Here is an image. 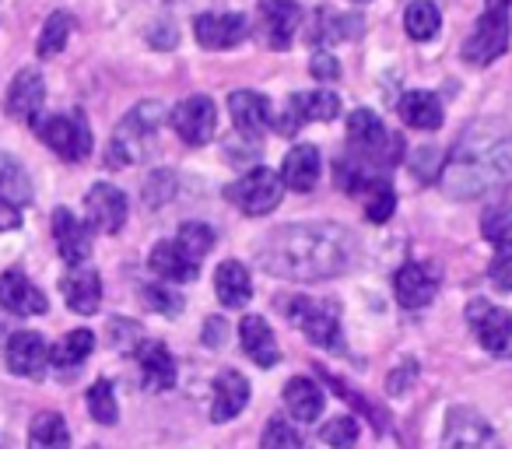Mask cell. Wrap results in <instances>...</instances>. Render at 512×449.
I'll return each mask as SVG.
<instances>
[{
  "label": "cell",
  "instance_id": "obj_46",
  "mask_svg": "<svg viewBox=\"0 0 512 449\" xmlns=\"http://www.w3.org/2000/svg\"><path fill=\"white\" fill-rule=\"evenodd\" d=\"M309 74H313L316 81H337L341 78V64H337V57H330L327 50H316L313 60H309Z\"/></svg>",
  "mask_w": 512,
  "mask_h": 449
},
{
  "label": "cell",
  "instance_id": "obj_36",
  "mask_svg": "<svg viewBox=\"0 0 512 449\" xmlns=\"http://www.w3.org/2000/svg\"><path fill=\"white\" fill-rule=\"evenodd\" d=\"M71 29H74V18L67 15V11H53V15L46 18L43 32H39V46H36L39 57L43 60L57 57V53L67 46V39H71Z\"/></svg>",
  "mask_w": 512,
  "mask_h": 449
},
{
  "label": "cell",
  "instance_id": "obj_7",
  "mask_svg": "<svg viewBox=\"0 0 512 449\" xmlns=\"http://www.w3.org/2000/svg\"><path fill=\"white\" fill-rule=\"evenodd\" d=\"M285 197V183H281V172L267 169V165H256L246 176H239L235 183L225 186V200L235 204L242 214H271L274 207Z\"/></svg>",
  "mask_w": 512,
  "mask_h": 449
},
{
  "label": "cell",
  "instance_id": "obj_48",
  "mask_svg": "<svg viewBox=\"0 0 512 449\" xmlns=\"http://www.w3.org/2000/svg\"><path fill=\"white\" fill-rule=\"evenodd\" d=\"M22 225V207L0 204V232H15Z\"/></svg>",
  "mask_w": 512,
  "mask_h": 449
},
{
  "label": "cell",
  "instance_id": "obj_27",
  "mask_svg": "<svg viewBox=\"0 0 512 449\" xmlns=\"http://www.w3.org/2000/svg\"><path fill=\"white\" fill-rule=\"evenodd\" d=\"M214 292H218L221 306L242 309L253 299V278H249V271L239 260H225V264L214 271Z\"/></svg>",
  "mask_w": 512,
  "mask_h": 449
},
{
  "label": "cell",
  "instance_id": "obj_55",
  "mask_svg": "<svg viewBox=\"0 0 512 449\" xmlns=\"http://www.w3.org/2000/svg\"><path fill=\"white\" fill-rule=\"evenodd\" d=\"M0 449H4V446H0Z\"/></svg>",
  "mask_w": 512,
  "mask_h": 449
},
{
  "label": "cell",
  "instance_id": "obj_34",
  "mask_svg": "<svg viewBox=\"0 0 512 449\" xmlns=\"http://www.w3.org/2000/svg\"><path fill=\"white\" fill-rule=\"evenodd\" d=\"M92 348H95L92 330H71V334L60 337V341L53 344L50 362L57 365V369H78V365L92 355Z\"/></svg>",
  "mask_w": 512,
  "mask_h": 449
},
{
  "label": "cell",
  "instance_id": "obj_41",
  "mask_svg": "<svg viewBox=\"0 0 512 449\" xmlns=\"http://www.w3.org/2000/svg\"><path fill=\"white\" fill-rule=\"evenodd\" d=\"M141 299H144V306L155 309V313H162V316H179V313H183V306H186L183 295L172 292L169 285H144Z\"/></svg>",
  "mask_w": 512,
  "mask_h": 449
},
{
  "label": "cell",
  "instance_id": "obj_23",
  "mask_svg": "<svg viewBox=\"0 0 512 449\" xmlns=\"http://www.w3.org/2000/svg\"><path fill=\"white\" fill-rule=\"evenodd\" d=\"M148 267L162 281H176V285H186V281H193L200 274V260H193L176 239H162V243L151 250Z\"/></svg>",
  "mask_w": 512,
  "mask_h": 449
},
{
  "label": "cell",
  "instance_id": "obj_1",
  "mask_svg": "<svg viewBox=\"0 0 512 449\" xmlns=\"http://www.w3.org/2000/svg\"><path fill=\"white\" fill-rule=\"evenodd\" d=\"M358 239L337 221H299L274 229L256 250V264L285 281H327L351 271Z\"/></svg>",
  "mask_w": 512,
  "mask_h": 449
},
{
  "label": "cell",
  "instance_id": "obj_10",
  "mask_svg": "<svg viewBox=\"0 0 512 449\" xmlns=\"http://www.w3.org/2000/svg\"><path fill=\"white\" fill-rule=\"evenodd\" d=\"M169 123L183 144L204 148L214 137V127H218V109H214V102L207 99V95H186L169 113Z\"/></svg>",
  "mask_w": 512,
  "mask_h": 449
},
{
  "label": "cell",
  "instance_id": "obj_25",
  "mask_svg": "<svg viewBox=\"0 0 512 449\" xmlns=\"http://www.w3.org/2000/svg\"><path fill=\"white\" fill-rule=\"evenodd\" d=\"M239 341H242V351H246L256 365H264V369L278 365L281 351H278V341H274L271 323H267L264 316H246V320L239 323Z\"/></svg>",
  "mask_w": 512,
  "mask_h": 449
},
{
  "label": "cell",
  "instance_id": "obj_40",
  "mask_svg": "<svg viewBox=\"0 0 512 449\" xmlns=\"http://www.w3.org/2000/svg\"><path fill=\"white\" fill-rule=\"evenodd\" d=\"M320 439L327 442L330 449H351L358 442V421L351 414H337L334 421L320 428Z\"/></svg>",
  "mask_w": 512,
  "mask_h": 449
},
{
  "label": "cell",
  "instance_id": "obj_18",
  "mask_svg": "<svg viewBox=\"0 0 512 449\" xmlns=\"http://www.w3.org/2000/svg\"><path fill=\"white\" fill-rule=\"evenodd\" d=\"M43 102H46L43 74L32 71V67L18 71L15 81H11V88H8V99H4V109H8V116H15V120H22V123H36Z\"/></svg>",
  "mask_w": 512,
  "mask_h": 449
},
{
  "label": "cell",
  "instance_id": "obj_45",
  "mask_svg": "<svg viewBox=\"0 0 512 449\" xmlns=\"http://www.w3.org/2000/svg\"><path fill=\"white\" fill-rule=\"evenodd\" d=\"M172 193H176V176H172V172H155V176L148 179V186H144V200H148L151 207H162Z\"/></svg>",
  "mask_w": 512,
  "mask_h": 449
},
{
  "label": "cell",
  "instance_id": "obj_9",
  "mask_svg": "<svg viewBox=\"0 0 512 449\" xmlns=\"http://www.w3.org/2000/svg\"><path fill=\"white\" fill-rule=\"evenodd\" d=\"M509 39H512L509 11H484L481 22L474 25V32L467 36V43H463L460 53H463L467 64L484 67L509 50Z\"/></svg>",
  "mask_w": 512,
  "mask_h": 449
},
{
  "label": "cell",
  "instance_id": "obj_28",
  "mask_svg": "<svg viewBox=\"0 0 512 449\" xmlns=\"http://www.w3.org/2000/svg\"><path fill=\"white\" fill-rule=\"evenodd\" d=\"M285 407L295 421H306L313 425L316 418L323 414V390L306 376H295L285 383Z\"/></svg>",
  "mask_w": 512,
  "mask_h": 449
},
{
  "label": "cell",
  "instance_id": "obj_31",
  "mask_svg": "<svg viewBox=\"0 0 512 449\" xmlns=\"http://www.w3.org/2000/svg\"><path fill=\"white\" fill-rule=\"evenodd\" d=\"M0 204L25 207L32 204V179L22 169V162L0 151Z\"/></svg>",
  "mask_w": 512,
  "mask_h": 449
},
{
  "label": "cell",
  "instance_id": "obj_39",
  "mask_svg": "<svg viewBox=\"0 0 512 449\" xmlns=\"http://www.w3.org/2000/svg\"><path fill=\"white\" fill-rule=\"evenodd\" d=\"M176 243L183 246L193 260H204L207 253L214 250V229L211 225H204V221H186L183 229H179Z\"/></svg>",
  "mask_w": 512,
  "mask_h": 449
},
{
  "label": "cell",
  "instance_id": "obj_14",
  "mask_svg": "<svg viewBox=\"0 0 512 449\" xmlns=\"http://www.w3.org/2000/svg\"><path fill=\"white\" fill-rule=\"evenodd\" d=\"M193 36L204 50H232L249 36L246 15H197L193 18Z\"/></svg>",
  "mask_w": 512,
  "mask_h": 449
},
{
  "label": "cell",
  "instance_id": "obj_11",
  "mask_svg": "<svg viewBox=\"0 0 512 449\" xmlns=\"http://www.w3.org/2000/svg\"><path fill=\"white\" fill-rule=\"evenodd\" d=\"M439 449H502L495 428L470 407H453L446 418V432H442Z\"/></svg>",
  "mask_w": 512,
  "mask_h": 449
},
{
  "label": "cell",
  "instance_id": "obj_33",
  "mask_svg": "<svg viewBox=\"0 0 512 449\" xmlns=\"http://www.w3.org/2000/svg\"><path fill=\"white\" fill-rule=\"evenodd\" d=\"M288 106L295 109V116H299L302 123L316 120V123H330L337 113H341V99H337L334 92H327V88H320V92H299L288 99Z\"/></svg>",
  "mask_w": 512,
  "mask_h": 449
},
{
  "label": "cell",
  "instance_id": "obj_3",
  "mask_svg": "<svg viewBox=\"0 0 512 449\" xmlns=\"http://www.w3.org/2000/svg\"><path fill=\"white\" fill-rule=\"evenodd\" d=\"M348 162H355L365 176L386 179V172L404 158V137L390 134L376 113L355 109L348 116Z\"/></svg>",
  "mask_w": 512,
  "mask_h": 449
},
{
  "label": "cell",
  "instance_id": "obj_12",
  "mask_svg": "<svg viewBox=\"0 0 512 449\" xmlns=\"http://www.w3.org/2000/svg\"><path fill=\"white\" fill-rule=\"evenodd\" d=\"M256 22H260V32H264L271 50H288L302 25V8L295 0H260Z\"/></svg>",
  "mask_w": 512,
  "mask_h": 449
},
{
  "label": "cell",
  "instance_id": "obj_16",
  "mask_svg": "<svg viewBox=\"0 0 512 449\" xmlns=\"http://www.w3.org/2000/svg\"><path fill=\"white\" fill-rule=\"evenodd\" d=\"M228 113H232L235 130L253 144L271 127V102L260 92H232L228 95Z\"/></svg>",
  "mask_w": 512,
  "mask_h": 449
},
{
  "label": "cell",
  "instance_id": "obj_17",
  "mask_svg": "<svg viewBox=\"0 0 512 449\" xmlns=\"http://www.w3.org/2000/svg\"><path fill=\"white\" fill-rule=\"evenodd\" d=\"M53 239H57L60 257H64L71 267H81L88 257H92V229H88L85 221L74 218L67 207H57V211H53Z\"/></svg>",
  "mask_w": 512,
  "mask_h": 449
},
{
  "label": "cell",
  "instance_id": "obj_6",
  "mask_svg": "<svg viewBox=\"0 0 512 449\" xmlns=\"http://www.w3.org/2000/svg\"><path fill=\"white\" fill-rule=\"evenodd\" d=\"M32 130L39 134V141L60 155L64 162H81V158L92 155V127H88L85 116L74 109V113H53L39 116L32 123Z\"/></svg>",
  "mask_w": 512,
  "mask_h": 449
},
{
  "label": "cell",
  "instance_id": "obj_20",
  "mask_svg": "<svg viewBox=\"0 0 512 449\" xmlns=\"http://www.w3.org/2000/svg\"><path fill=\"white\" fill-rule=\"evenodd\" d=\"M60 292H64L67 306L78 316H92L102 306V278L92 267H71V271L60 278Z\"/></svg>",
  "mask_w": 512,
  "mask_h": 449
},
{
  "label": "cell",
  "instance_id": "obj_21",
  "mask_svg": "<svg viewBox=\"0 0 512 449\" xmlns=\"http://www.w3.org/2000/svg\"><path fill=\"white\" fill-rule=\"evenodd\" d=\"M0 309L15 316H43L46 295L22 271H4L0 274Z\"/></svg>",
  "mask_w": 512,
  "mask_h": 449
},
{
  "label": "cell",
  "instance_id": "obj_19",
  "mask_svg": "<svg viewBox=\"0 0 512 449\" xmlns=\"http://www.w3.org/2000/svg\"><path fill=\"white\" fill-rule=\"evenodd\" d=\"M4 355H8V369L25 379H39L46 372V362H50V348H46L43 337L32 334V330L11 334V341L4 344Z\"/></svg>",
  "mask_w": 512,
  "mask_h": 449
},
{
  "label": "cell",
  "instance_id": "obj_2",
  "mask_svg": "<svg viewBox=\"0 0 512 449\" xmlns=\"http://www.w3.org/2000/svg\"><path fill=\"white\" fill-rule=\"evenodd\" d=\"M442 190L453 200H477L512 183V130L477 123L456 141L442 165Z\"/></svg>",
  "mask_w": 512,
  "mask_h": 449
},
{
  "label": "cell",
  "instance_id": "obj_51",
  "mask_svg": "<svg viewBox=\"0 0 512 449\" xmlns=\"http://www.w3.org/2000/svg\"><path fill=\"white\" fill-rule=\"evenodd\" d=\"M512 0H484V11H509Z\"/></svg>",
  "mask_w": 512,
  "mask_h": 449
},
{
  "label": "cell",
  "instance_id": "obj_30",
  "mask_svg": "<svg viewBox=\"0 0 512 449\" xmlns=\"http://www.w3.org/2000/svg\"><path fill=\"white\" fill-rule=\"evenodd\" d=\"M362 36V18L358 15H334V11H316L313 29H309V43L327 46L337 39H358Z\"/></svg>",
  "mask_w": 512,
  "mask_h": 449
},
{
  "label": "cell",
  "instance_id": "obj_43",
  "mask_svg": "<svg viewBox=\"0 0 512 449\" xmlns=\"http://www.w3.org/2000/svg\"><path fill=\"white\" fill-rule=\"evenodd\" d=\"M260 449H302V435L285 418H271L264 428V439H260Z\"/></svg>",
  "mask_w": 512,
  "mask_h": 449
},
{
  "label": "cell",
  "instance_id": "obj_44",
  "mask_svg": "<svg viewBox=\"0 0 512 449\" xmlns=\"http://www.w3.org/2000/svg\"><path fill=\"white\" fill-rule=\"evenodd\" d=\"M488 278H491V285H495V288L512 292V239H509V243L495 246V257H491V264H488Z\"/></svg>",
  "mask_w": 512,
  "mask_h": 449
},
{
  "label": "cell",
  "instance_id": "obj_4",
  "mask_svg": "<svg viewBox=\"0 0 512 449\" xmlns=\"http://www.w3.org/2000/svg\"><path fill=\"white\" fill-rule=\"evenodd\" d=\"M165 120H169V113H165V106L155 99L130 109L120 127H116L113 141H109V151H106L109 169H123V165L144 158V151L151 148V141H155L158 127H162Z\"/></svg>",
  "mask_w": 512,
  "mask_h": 449
},
{
  "label": "cell",
  "instance_id": "obj_32",
  "mask_svg": "<svg viewBox=\"0 0 512 449\" xmlns=\"http://www.w3.org/2000/svg\"><path fill=\"white\" fill-rule=\"evenodd\" d=\"M29 449H71V428L57 411H39L29 428Z\"/></svg>",
  "mask_w": 512,
  "mask_h": 449
},
{
  "label": "cell",
  "instance_id": "obj_35",
  "mask_svg": "<svg viewBox=\"0 0 512 449\" xmlns=\"http://www.w3.org/2000/svg\"><path fill=\"white\" fill-rule=\"evenodd\" d=\"M439 25H442V15H439V8H435L432 0H414L411 8H407V15H404V29H407V36H411L414 43H428V39H435Z\"/></svg>",
  "mask_w": 512,
  "mask_h": 449
},
{
  "label": "cell",
  "instance_id": "obj_49",
  "mask_svg": "<svg viewBox=\"0 0 512 449\" xmlns=\"http://www.w3.org/2000/svg\"><path fill=\"white\" fill-rule=\"evenodd\" d=\"M414 372H418V369H414V362H407L404 372H390V383H386V390H390V393H404L407 390V376H414Z\"/></svg>",
  "mask_w": 512,
  "mask_h": 449
},
{
  "label": "cell",
  "instance_id": "obj_24",
  "mask_svg": "<svg viewBox=\"0 0 512 449\" xmlns=\"http://www.w3.org/2000/svg\"><path fill=\"white\" fill-rule=\"evenodd\" d=\"M249 404V383L242 372L225 369L214 376V400H211V421H232L242 407Z\"/></svg>",
  "mask_w": 512,
  "mask_h": 449
},
{
  "label": "cell",
  "instance_id": "obj_54",
  "mask_svg": "<svg viewBox=\"0 0 512 449\" xmlns=\"http://www.w3.org/2000/svg\"><path fill=\"white\" fill-rule=\"evenodd\" d=\"M95 449H99V446H95Z\"/></svg>",
  "mask_w": 512,
  "mask_h": 449
},
{
  "label": "cell",
  "instance_id": "obj_15",
  "mask_svg": "<svg viewBox=\"0 0 512 449\" xmlns=\"http://www.w3.org/2000/svg\"><path fill=\"white\" fill-rule=\"evenodd\" d=\"M393 295L404 309H425L439 295V271L425 264H404L393 274Z\"/></svg>",
  "mask_w": 512,
  "mask_h": 449
},
{
  "label": "cell",
  "instance_id": "obj_22",
  "mask_svg": "<svg viewBox=\"0 0 512 449\" xmlns=\"http://www.w3.org/2000/svg\"><path fill=\"white\" fill-rule=\"evenodd\" d=\"M137 365H141V383L144 390L162 393L176 386V362H172L169 348L162 341H141L137 344Z\"/></svg>",
  "mask_w": 512,
  "mask_h": 449
},
{
  "label": "cell",
  "instance_id": "obj_52",
  "mask_svg": "<svg viewBox=\"0 0 512 449\" xmlns=\"http://www.w3.org/2000/svg\"><path fill=\"white\" fill-rule=\"evenodd\" d=\"M11 334H8V316H4V309H0V344H8Z\"/></svg>",
  "mask_w": 512,
  "mask_h": 449
},
{
  "label": "cell",
  "instance_id": "obj_47",
  "mask_svg": "<svg viewBox=\"0 0 512 449\" xmlns=\"http://www.w3.org/2000/svg\"><path fill=\"white\" fill-rule=\"evenodd\" d=\"M109 334H113V344H120V348H130V341L141 344V330H137V323L113 320L109 323Z\"/></svg>",
  "mask_w": 512,
  "mask_h": 449
},
{
  "label": "cell",
  "instance_id": "obj_53",
  "mask_svg": "<svg viewBox=\"0 0 512 449\" xmlns=\"http://www.w3.org/2000/svg\"><path fill=\"white\" fill-rule=\"evenodd\" d=\"M358 4H365V0H358Z\"/></svg>",
  "mask_w": 512,
  "mask_h": 449
},
{
  "label": "cell",
  "instance_id": "obj_13",
  "mask_svg": "<svg viewBox=\"0 0 512 449\" xmlns=\"http://www.w3.org/2000/svg\"><path fill=\"white\" fill-rule=\"evenodd\" d=\"M85 214L95 232L113 236V232H120L127 225V197L113 183H95L85 193Z\"/></svg>",
  "mask_w": 512,
  "mask_h": 449
},
{
  "label": "cell",
  "instance_id": "obj_50",
  "mask_svg": "<svg viewBox=\"0 0 512 449\" xmlns=\"http://www.w3.org/2000/svg\"><path fill=\"white\" fill-rule=\"evenodd\" d=\"M221 330H225V323L214 316V320H207V330H204V341L211 344V348H218L221 344Z\"/></svg>",
  "mask_w": 512,
  "mask_h": 449
},
{
  "label": "cell",
  "instance_id": "obj_29",
  "mask_svg": "<svg viewBox=\"0 0 512 449\" xmlns=\"http://www.w3.org/2000/svg\"><path fill=\"white\" fill-rule=\"evenodd\" d=\"M397 113L414 130H439L442 127V102L432 92H407L397 102Z\"/></svg>",
  "mask_w": 512,
  "mask_h": 449
},
{
  "label": "cell",
  "instance_id": "obj_37",
  "mask_svg": "<svg viewBox=\"0 0 512 449\" xmlns=\"http://www.w3.org/2000/svg\"><path fill=\"white\" fill-rule=\"evenodd\" d=\"M362 197H365V218H369L372 225H383V221H390L393 211H397V193H393L390 179L369 183V190H365Z\"/></svg>",
  "mask_w": 512,
  "mask_h": 449
},
{
  "label": "cell",
  "instance_id": "obj_5",
  "mask_svg": "<svg viewBox=\"0 0 512 449\" xmlns=\"http://www.w3.org/2000/svg\"><path fill=\"white\" fill-rule=\"evenodd\" d=\"M281 313L320 348H341V306L334 299H309L288 295L281 299Z\"/></svg>",
  "mask_w": 512,
  "mask_h": 449
},
{
  "label": "cell",
  "instance_id": "obj_38",
  "mask_svg": "<svg viewBox=\"0 0 512 449\" xmlns=\"http://www.w3.org/2000/svg\"><path fill=\"white\" fill-rule=\"evenodd\" d=\"M85 400H88V414H92L99 425H116L120 407H116V393H113V383H109V379H95Z\"/></svg>",
  "mask_w": 512,
  "mask_h": 449
},
{
  "label": "cell",
  "instance_id": "obj_8",
  "mask_svg": "<svg viewBox=\"0 0 512 449\" xmlns=\"http://www.w3.org/2000/svg\"><path fill=\"white\" fill-rule=\"evenodd\" d=\"M467 323L481 348L495 358H512V313L498 309L488 299H474L467 306Z\"/></svg>",
  "mask_w": 512,
  "mask_h": 449
},
{
  "label": "cell",
  "instance_id": "obj_26",
  "mask_svg": "<svg viewBox=\"0 0 512 449\" xmlns=\"http://www.w3.org/2000/svg\"><path fill=\"white\" fill-rule=\"evenodd\" d=\"M316 179H320V151L313 144H295L285 155V162H281V183L288 190L306 193L316 186Z\"/></svg>",
  "mask_w": 512,
  "mask_h": 449
},
{
  "label": "cell",
  "instance_id": "obj_42",
  "mask_svg": "<svg viewBox=\"0 0 512 449\" xmlns=\"http://www.w3.org/2000/svg\"><path fill=\"white\" fill-rule=\"evenodd\" d=\"M481 232H484V239L488 243H509L512 239V204H505V207H491L488 214H484V221H481Z\"/></svg>",
  "mask_w": 512,
  "mask_h": 449
}]
</instances>
